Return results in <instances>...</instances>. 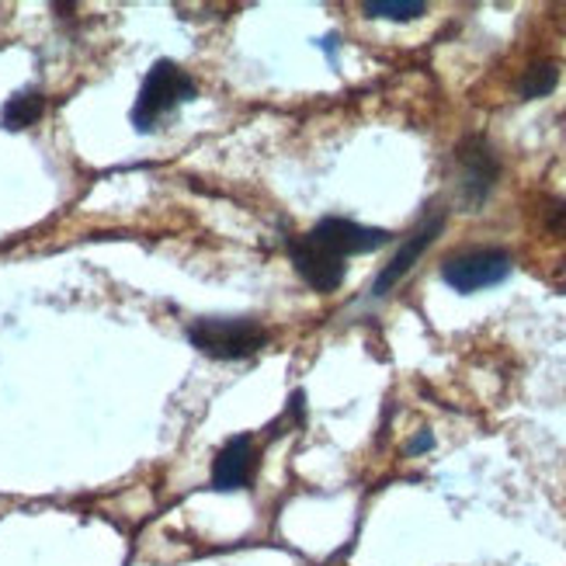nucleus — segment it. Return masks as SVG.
Segmentation results:
<instances>
[{
  "label": "nucleus",
  "mask_w": 566,
  "mask_h": 566,
  "mask_svg": "<svg viewBox=\"0 0 566 566\" xmlns=\"http://www.w3.org/2000/svg\"><path fill=\"white\" fill-rule=\"evenodd\" d=\"M188 344L212 361H243L268 348V327L258 316H199L185 327Z\"/></svg>",
  "instance_id": "obj_1"
},
{
  "label": "nucleus",
  "mask_w": 566,
  "mask_h": 566,
  "mask_svg": "<svg viewBox=\"0 0 566 566\" xmlns=\"http://www.w3.org/2000/svg\"><path fill=\"white\" fill-rule=\"evenodd\" d=\"M195 97H199V84L191 81V73L185 66H178L175 60H157L150 70H146L139 94H136V105L129 112L133 129L143 136L160 129V122L167 115H175L181 105L195 102Z\"/></svg>",
  "instance_id": "obj_2"
},
{
  "label": "nucleus",
  "mask_w": 566,
  "mask_h": 566,
  "mask_svg": "<svg viewBox=\"0 0 566 566\" xmlns=\"http://www.w3.org/2000/svg\"><path fill=\"white\" fill-rule=\"evenodd\" d=\"M511 272H514V261L504 248H470L441 261V282L462 295L494 289L507 282Z\"/></svg>",
  "instance_id": "obj_3"
},
{
  "label": "nucleus",
  "mask_w": 566,
  "mask_h": 566,
  "mask_svg": "<svg viewBox=\"0 0 566 566\" xmlns=\"http://www.w3.org/2000/svg\"><path fill=\"white\" fill-rule=\"evenodd\" d=\"M455 188H459V202L465 212H480V206L494 195L497 178H501V160L483 136H470L459 143L455 150Z\"/></svg>",
  "instance_id": "obj_4"
},
{
  "label": "nucleus",
  "mask_w": 566,
  "mask_h": 566,
  "mask_svg": "<svg viewBox=\"0 0 566 566\" xmlns=\"http://www.w3.org/2000/svg\"><path fill=\"white\" fill-rule=\"evenodd\" d=\"M306 233L319 243V248L337 254V258L376 254V251H382L386 243L392 240L389 230H382V227H365V223H355V219H344V216H324Z\"/></svg>",
  "instance_id": "obj_5"
},
{
  "label": "nucleus",
  "mask_w": 566,
  "mask_h": 566,
  "mask_svg": "<svg viewBox=\"0 0 566 566\" xmlns=\"http://www.w3.org/2000/svg\"><path fill=\"white\" fill-rule=\"evenodd\" d=\"M289 261L295 268V275L319 295L337 292L344 285V279H348V264H344V258L324 251L310 233L289 237Z\"/></svg>",
  "instance_id": "obj_6"
},
{
  "label": "nucleus",
  "mask_w": 566,
  "mask_h": 566,
  "mask_svg": "<svg viewBox=\"0 0 566 566\" xmlns=\"http://www.w3.org/2000/svg\"><path fill=\"white\" fill-rule=\"evenodd\" d=\"M446 219L449 212L446 209H428V216L421 219V223L413 227V233L403 240V248L389 258V264L382 268V272L376 275L373 282V300H382V295H389L392 289H397L407 275H410V268L424 258V251L434 243V237L446 230Z\"/></svg>",
  "instance_id": "obj_7"
},
{
  "label": "nucleus",
  "mask_w": 566,
  "mask_h": 566,
  "mask_svg": "<svg viewBox=\"0 0 566 566\" xmlns=\"http://www.w3.org/2000/svg\"><path fill=\"white\" fill-rule=\"evenodd\" d=\"M258 446L254 434H233L223 441V449L212 459V490L219 494H233V490H251L254 476H258Z\"/></svg>",
  "instance_id": "obj_8"
},
{
  "label": "nucleus",
  "mask_w": 566,
  "mask_h": 566,
  "mask_svg": "<svg viewBox=\"0 0 566 566\" xmlns=\"http://www.w3.org/2000/svg\"><path fill=\"white\" fill-rule=\"evenodd\" d=\"M42 112H45V94L39 87H24V91L11 94L4 108H0V129L24 133L42 118Z\"/></svg>",
  "instance_id": "obj_9"
},
{
  "label": "nucleus",
  "mask_w": 566,
  "mask_h": 566,
  "mask_svg": "<svg viewBox=\"0 0 566 566\" xmlns=\"http://www.w3.org/2000/svg\"><path fill=\"white\" fill-rule=\"evenodd\" d=\"M559 84V66L556 63H532L522 81H518V94L525 97V102H538V97L553 94V87Z\"/></svg>",
  "instance_id": "obj_10"
},
{
  "label": "nucleus",
  "mask_w": 566,
  "mask_h": 566,
  "mask_svg": "<svg viewBox=\"0 0 566 566\" xmlns=\"http://www.w3.org/2000/svg\"><path fill=\"white\" fill-rule=\"evenodd\" d=\"M365 18H379V21H417L428 4L424 0H365L361 4Z\"/></svg>",
  "instance_id": "obj_11"
},
{
  "label": "nucleus",
  "mask_w": 566,
  "mask_h": 566,
  "mask_svg": "<svg viewBox=\"0 0 566 566\" xmlns=\"http://www.w3.org/2000/svg\"><path fill=\"white\" fill-rule=\"evenodd\" d=\"M431 449H434V434H431V431H421V434H417V438L410 441V446H407L410 455H421V452H431Z\"/></svg>",
  "instance_id": "obj_12"
}]
</instances>
